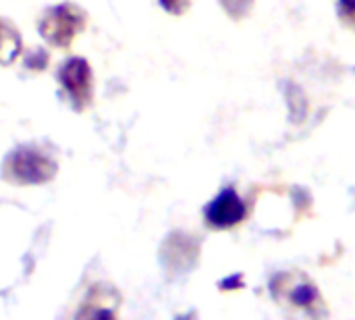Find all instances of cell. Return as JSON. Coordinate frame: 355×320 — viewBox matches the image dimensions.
Returning <instances> with one entry per match:
<instances>
[{
    "instance_id": "cell-1",
    "label": "cell",
    "mask_w": 355,
    "mask_h": 320,
    "mask_svg": "<svg viewBox=\"0 0 355 320\" xmlns=\"http://www.w3.org/2000/svg\"><path fill=\"white\" fill-rule=\"evenodd\" d=\"M270 294L279 304L289 306L293 310H302L312 319H320L327 314V306L318 287L310 277L300 271L275 275L270 281Z\"/></svg>"
},
{
    "instance_id": "cell-2",
    "label": "cell",
    "mask_w": 355,
    "mask_h": 320,
    "mask_svg": "<svg viewBox=\"0 0 355 320\" xmlns=\"http://www.w3.org/2000/svg\"><path fill=\"white\" fill-rule=\"evenodd\" d=\"M4 173L10 181L21 185L46 183L54 177L56 165L54 160H50L48 156L33 148H19L6 158Z\"/></svg>"
},
{
    "instance_id": "cell-3",
    "label": "cell",
    "mask_w": 355,
    "mask_h": 320,
    "mask_svg": "<svg viewBox=\"0 0 355 320\" xmlns=\"http://www.w3.org/2000/svg\"><path fill=\"white\" fill-rule=\"evenodd\" d=\"M81 29H85V12L75 4H58L50 8L40 23L42 37L60 48L69 46L75 33H79Z\"/></svg>"
},
{
    "instance_id": "cell-4",
    "label": "cell",
    "mask_w": 355,
    "mask_h": 320,
    "mask_svg": "<svg viewBox=\"0 0 355 320\" xmlns=\"http://www.w3.org/2000/svg\"><path fill=\"white\" fill-rule=\"evenodd\" d=\"M206 223L214 229H229L241 223L248 214L243 200L237 196L233 187H225L204 210Z\"/></svg>"
},
{
    "instance_id": "cell-5",
    "label": "cell",
    "mask_w": 355,
    "mask_h": 320,
    "mask_svg": "<svg viewBox=\"0 0 355 320\" xmlns=\"http://www.w3.org/2000/svg\"><path fill=\"white\" fill-rule=\"evenodd\" d=\"M60 83L69 92L77 108H85L92 102V69L83 58H69L60 69Z\"/></svg>"
},
{
    "instance_id": "cell-6",
    "label": "cell",
    "mask_w": 355,
    "mask_h": 320,
    "mask_svg": "<svg viewBox=\"0 0 355 320\" xmlns=\"http://www.w3.org/2000/svg\"><path fill=\"white\" fill-rule=\"evenodd\" d=\"M116 302H119V296L112 292V289H108V287H104V285H96L92 292H89V296H87V300H85V306H81V310H79V319H104V317H114L116 314Z\"/></svg>"
},
{
    "instance_id": "cell-7",
    "label": "cell",
    "mask_w": 355,
    "mask_h": 320,
    "mask_svg": "<svg viewBox=\"0 0 355 320\" xmlns=\"http://www.w3.org/2000/svg\"><path fill=\"white\" fill-rule=\"evenodd\" d=\"M21 50L19 31L4 19H0V65H8Z\"/></svg>"
},
{
    "instance_id": "cell-8",
    "label": "cell",
    "mask_w": 355,
    "mask_h": 320,
    "mask_svg": "<svg viewBox=\"0 0 355 320\" xmlns=\"http://www.w3.org/2000/svg\"><path fill=\"white\" fill-rule=\"evenodd\" d=\"M337 10L341 21L355 29V0H337Z\"/></svg>"
},
{
    "instance_id": "cell-9",
    "label": "cell",
    "mask_w": 355,
    "mask_h": 320,
    "mask_svg": "<svg viewBox=\"0 0 355 320\" xmlns=\"http://www.w3.org/2000/svg\"><path fill=\"white\" fill-rule=\"evenodd\" d=\"M220 2H223V6L229 10V15H233V17L245 15V10H248L250 4H252V0H220Z\"/></svg>"
},
{
    "instance_id": "cell-10",
    "label": "cell",
    "mask_w": 355,
    "mask_h": 320,
    "mask_svg": "<svg viewBox=\"0 0 355 320\" xmlns=\"http://www.w3.org/2000/svg\"><path fill=\"white\" fill-rule=\"evenodd\" d=\"M48 62V54L44 50H35V54L31 52V56H27L25 65L27 67H33V71H42Z\"/></svg>"
},
{
    "instance_id": "cell-11",
    "label": "cell",
    "mask_w": 355,
    "mask_h": 320,
    "mask_svg": "<svg viewBox=\"0 0 355 320\" xmlns=\"http://www.w3.org/2000/svg\"><path fill=\"white\" fill-rule=\"evenodd\" d=\"M160 4H162L168 12H173V15H181L183 10H187L189 0H160Z\"/></svg>"
},
{
    "instance_id": "cell-12",
    "label": "cell",
    "mask_w": 355,
    "mask_h": 320,
    "mask_svg": "<svg viewBox=\"0 0 355 320\" xmlns=\"http://www.w3.org/2000/svg\"><path fill=\"white\" fill-rule=\"evenodd\" d=\"M243 285V281H241V275H235V277H231V279H225L223 283H220V287L223 289H237V287H241Z\"/></svg>"
}]
</instances>
